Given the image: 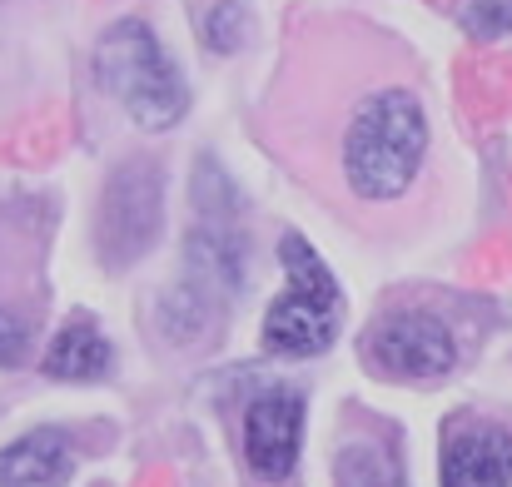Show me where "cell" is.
Returning a JSON list of instances; mask_svg holds the SVG:
<instances>
[{
  "instance_id": "1",
  "label": "cell",
  "mask_w": 512,
  "mask_h": 487,
  "mask_svg": "<svg viewBox=\"0 0 512 487\" xmlns=\"http://www.w3.org/2000/svg\"><path fill=\"white\" fill-rule=\"evenodd\" d=\"M274 145L343 219L403 224L433 169V120L408 55L348 20L304 35L294 55L284 50Z\"/></svg>"
},
{
  "instance_id": "2",
  "label": "cell",
  "mask_w": 512,
  "mask_h": 487,
  "mask_svg": "<svg viewBox=\"0 0 512 487\" xmlns=\"http://www.w3.org/2000/svg\"><path fill=\"white\" fill-rule=\"evenodd\" d=\"M95 80L145 135L174 130L189 110V85H184L179 65L165 55L160 35L140 15L115 20L95 40Z\"/></svg>"
},
{
  "instance_id": "3",
  "label": "cell",
  "mask_w": 512,
  "mask_h": 487,
  "mask_svg": "<svg viewBox=\"0 0 512 487\" xmlns=\"http://www.w3.org/2000/svg\"><path fill=\"white\" fill-rule=\"evenodd\" d=\"M279 264H284V294L269 304L259 348L274 358H319L334 348L343 324V294L334 269L319 259V249L304 234L279 239Z\"/></svg>"
},
{
  "instance_id": "4",
  "label": "cell",
  "mask_w": 512,
  "mask_h": 487,
  "mask_svg": "<svg viewBox=\"0 0 512 487\" xmlns=\"http://www.w3.org/2000/svg\"><path fill=\"white\" fill-rule=\"evenodd\" d=\"M165 229V179L155 160L120 164L95 209V244L110 269L140 264Z\"/></svg>"
},
{
  "instance_id": "5",
  "label": "cell",
  "mask_w": 512,
  "mask_h": 487,
  "mask_svg": "<svg viewBox=\"0 0 512 487\" xmlns=\"http://www.w3.org/2000/svg\"><path fill=\"white\" fill-rule=\"evenodd\" d=\"M363 368L393 383H433L458 368V338L443 314L428 309H398L383 314L363 333Z\"/></svg>"
},
{
  "instance_id": "6",
  "label": "cell",
  "mask_w": 512,
  "mask_h": 487,
  "mask_svg": "<svg viewBox=\"0 0 512 487\" xmlns=\"http://www.w3.org/2000/svg\"><path fill=\"white\" fill-rule=\"evenodd\" d=\"M304 423H309V408H304L299 388H264L244 403L239 453H244V468L254 473V483L284 487L299 473Z\"/></svg>"
},
{
  "instance_id": "7",
  "label": "cell",
  "mask_w": 512,
  "mask_h": 487,
  "mask_svg": "<svg viewBox=\"0 0 512 487\" xmlns=\"http://www.w3.org/2000/svg\"><path fill=\"white\" fill-rule=\"evenodd\" d=\"M443 487H512V433L488 418H458L438 458Z\"/></svg>"
},
{
  "instance_id": "8",
  "label": "cell",
  "mask_w": 512,
  "mask_h": 487,
  "mask_svg": "<svg viewBox=\"0 0 512 487\" xmlns=\"http://www.w3.org/2000/svg\"><path fill=\"white\" fill-rule=\"evenodd\" d=\"M184 279H194L204 294L214 299H234L244 294L249 279V239L239 234V224H209L199 219L184 234Z\"/></svg>"
},
{
  "instance_id": "9",
  "label": "cell",
  "mask_w": 512,
  "mask_h": 487,
  "mask_svg": "<svg viewBox=\"0 0 512 487\" xmlns=\"http://www.w3.org/2000/svg\"><path fill=\"white\" fill-rule=\"evenodd\" d=\"M75 468L70 438L55 428H35L0 448V487H60Z\"/></svg>"
},
{
  "instance_id": "10",
  "label": "cell",
  "mask_w": 512,
  "mask_h": 487,
  "mask_svg": "<svg viewBox=\"0 0 512 487\" xmlns=\"http://www.w3.org/2000/svg\"><path fill=\"white\" fill-rule=\"evenodd\" d=\"M110 363H115L110 338L90 324V319H70V324L50 338L40 368H45V378H60V383H95V378L110 373Z\"/></svg>"
},
{
  "instance_id": "11",
  "label": "cell",
  "mask_w": 512,
  "mask_h": 487,
  "mask_svg": "<svg viewBox=\"0 0 512 487\" xmlns=\"http://www.w3.org/2000/svg\"><path fill=\"white\" fill-rule=\"evenodd\" d=\"M334 487H408V473L388 438L348 433L334 453Z\"/></svg>"
},
{
  "instance_id": "12",
  "label": "cell",
  "mask_w": 512,
  "mask_h": 487,
  "mask_svg": "<svg viewBox=\"0 0 512 487\" xmlns=\"http://www.w3.org/2000/svg\"><path fill=\"white\" fill-rule=\"evenodd\" d=\"M214 294H204L194 279H179L170 289H160V299H155V324L165 333V343L174 348H189V343H199L204 333H209V319H214Z\"/></svg>"
},
{
  "instance_id": "13",
  "label": "cell",
  "mask_w": 512,
  "mask_h": 487,
  "mask_svg": "<svg viewBox=\"0 0 512 487\" xmlns=\"http://www.w3.org/2000/svg\"><path fill=\"white\" fill-rule=\"evenodd\" d=\"M194 209L209 224H234V214H239V189L229 184V174L214 160L194 164Z\"/></svg>"
},
{
  "instance_id": "14",
  "label": "cell",
  "mask_w": 512,
  "mask_h": 487,
  "mask_svg": "<svg viewBox=\"0 0 512 487\" xmlns=\"http://www.w3.org/2000/svg\"><path fill=\"white\" fill-rule=\"evenodd\" d=\"M199 35H204V45L214 55H234L249 40V10H244V0H214L199 15Z\"/></svg>"
},
{
  "instance_id": "15",
  "label": "cell",
  "mask_w": 512,
  "mask_h": 487,
  "mask_svg": "<svg viewBox=\"0 0 512 487\" xmlns=\"http://www.w3.org/2000/svg\"><path fill=\"white\" fill-rule=\"evenodd\" d=\"M463 25L478 35V40H498L512 30V0H473Z\"/></svg>"
},
{
  "instance_id": "16",
  "label": "cell",
  "mask_w": 512,
  "mask_h": 487,
  "mask_svg": "<svg viewBox=\"0 0 512 487\" xmlns=\"http://www.w3.org/2000/svg\"><path fill=\"white\" fill-rule=\"evenodd\" d=\"M25 353H30V319H20L0 304V368H20Z\"/></svg>"
}]
</instances>
